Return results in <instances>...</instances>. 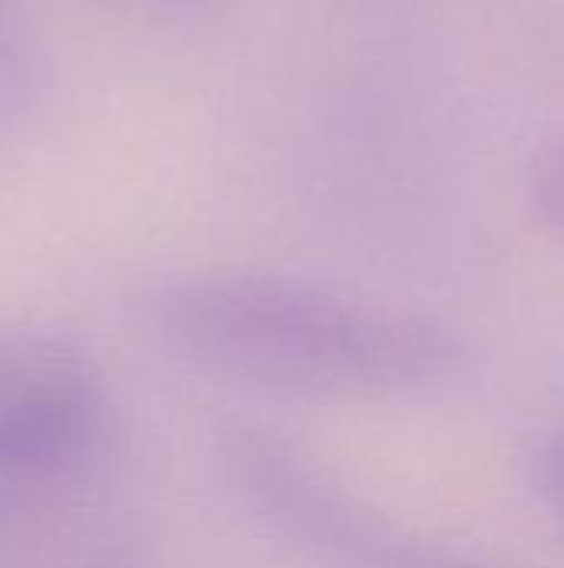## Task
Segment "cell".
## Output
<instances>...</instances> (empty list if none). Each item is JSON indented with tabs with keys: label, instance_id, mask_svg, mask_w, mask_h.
Returning a JSON list of instances; mask_svg holds the SVG:
<instances>
[{
	"label": "cell",
	"instance_id": "cell-3",
	"mask_svg": "<svg viewBox=\"0 0 564 568\" xmlns=\"http://www.w3.org/2000/svg\"><path fill=\"white\" fill-rule=\"evenodd\" d=\"M110 439L113 403L90 356L57 333L0 323V476L73 479Z\"/></svg>",
	"mask_w": 564,
	"mask_h": 568
},
{
	"label": "cell",
	"instance_id": "cell-2",
	"mask_svg": "<svg viewBox=\"0 0 564 568\" xmlns=\"http://www.w3.org/2000/svg\"><path fill=\"white\" fill-rule=\"evenodd\" d=\"M223 459L246 503L322 566L492 568L389 523L273 433L236 429Z\"/></svg>",
	"mask_w": 564,
	"mask_h": 568
},
{
	"label": "cell",
	"instance_id": "cell-4",
	"mask_svg": "<svg viewBox=\"0 0 564 568\" xmlns=\"http://www.w3.org/2000/svg\"><path fill=\"white\" fill-rule=\"evenodd\" d=\"M525 200L545 230L564 236V133L532 150L525 166Z\"/></svg>",
	"mask_w": 564,
	"mask_h": 568
},
{
	"label": "cell",
	"instance_id": "cell-6",
	"mask_svg": "<svg viewBox=\"0 0 564 568\" xmlns=\"http://www.w3.org/2000/svg\"><path fill=\"white\" fill-rule=\"evenodd\" d=\"M86 568H136V566H126V562H93V566Z\"/></svg>",
	"mask_w": 564,
	"mask_h": 568
},
{
	"label": "cell",
	"instance_id": "cell-5",
	"mask_svg": "<svg viewBox=\"0 0 564 568\" xmlns=\"http://www.w3.org/2000/svg\"><path fill=\"white\" fill-rule=\"evenodd\" d=\"M532 486L548 509L564 516V429L545 439L532 456Z\"/></svg>",
	"mask_w": 564,
	"mask_h": 568
},
{
	"label": "cell",
	"instance_id": "cell-1",
	"mask_svg": "<svg viewBox=\"0 0 564 568\" xmlns=\"http://www.w3.org/2000/svg\"><path fill=\"white\" fill-rule=\"evenodd\" d=\"M150 320L170 346L219 373L302 393H412L465 363L462 343L422 316L269 273L163 283Z\"/></svg>",
	"mask_w": 564,
	"mask_h": 568
}]
</instances>
